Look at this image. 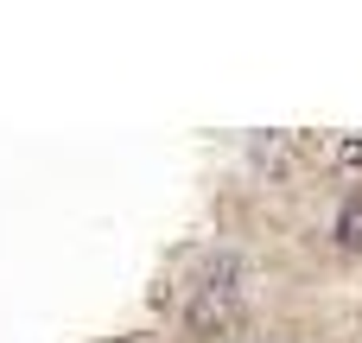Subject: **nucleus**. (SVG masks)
Returning a JSON list of instances; mask_svg holds the SVG:
<instances>
[{
  "label": "nucleus",
  "mask_w": 362,
  "mask_h": 343,
  "mask_svg": "<svg viewBox=\"0 0 362 343\" xmlns=\"http://www.w3.org/2000/svg\"><path fill=\"white\" fill-rule=\"evenodd\" d=\"M235 312H242V261H235V255H216V261L197 274L191 299H185V325H191L197 337H216V331L235 325Z\"/></svg>",
  "instance_id": "nucleus-1"
},
{
  "label": "nucleus",
  "mask_w": 362,
  "mask_h": 343,
  "mask_svg": "<svg viewBox=\"0 0 362 343\" xmlns=\"http://www.w3.org/2000/svg\"><path fill=\"white\" fill-rule=\"evenodd\" d=\"M248 159H255L261 178H286V172H293V140H280V134H255V140H248Z\"/></svg>",
  "instance_id": "nucleus-2"
},
{
  "label": "nucleus",
  "mask_w": 362,
  "mask_h": 343,
  "mask_svg": "<svg viewBox=\"0 0 362 343\" xmlns=\"http://www.w3.org/2000/svg\"><path fill=\"white\" fill-rule=\"evenodd\" d=\"M331 236H337V248H344V255H362V191H350V197L337 204Z\"/></svg>",
  "instance_id": "nucleus-3"
},
{
  "label": "nucleus",
  "mask_w": 362,
  "mask_h": 343,
  "mask_svg": "<svg viewBox=\"0 0 362 343\" xmlns=\"http://www.w3.org/2000/svg\"><path fill=\"white\" fill-rule=\"evenodd\" d=\"M331 159H337V165H356V159H362V140H344V146H337Z\"/></svg>",
  "instance_id": "nucleus-4"
}]
</instances>
